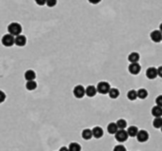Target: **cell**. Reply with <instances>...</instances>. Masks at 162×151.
Masks as SVG:
<instances>
[{
    "label": "cell",
    "mask_w": 162,
    "mask_h": 151,
    "mask_svg": "<svg viewBox=\"0 0 162 151\" xmlns=\"http://www.w3.org/2000/svg\"><path fill=\"white\" fill-rule=\"evenodd\" d=\"M1 43L4 47H8V48L12 47V46L15 45V36H13L10 33H7L2 36Z\"/></svg>",
    "instance_id": "7a4b0ae2"
},
{
    "label": "cell",
    "mask_w": 162,
    "mask_h": 151,
    "mask_svg": "<svg viewBox=\"0 0 162 151\" xmlns=\"http://www.w3.org/2000/svg\"><path fill=\"white\" fill-rule=\"evenodd\" d=\"M152 115H153L154 118L162 117V108L159 107V106H154V107L152 108Z\"/></svg>",
    "instance_id": "2e32d148"
},
{
    "label": "cell",
    "mask_w": 162,
    "mask_h": 151,
    "mask_svg": "<svg viewBox=\"0 0 162 151\" xmlns=\"http://www.w3.org/2000/svg\"><path fill=\"white\" fill-rule=\"evenodd\" d=\"M69 151H81V145L78 143H71L69 145Z\"/></svg>",
    "instance_id": "603a6c76"
},
{
    "label": "cell",
    "mask_w": 162,
    "mask_h": 151,
    "mask_svg": "<svg viewBox=\"0 0 162 151\" xmlns=\"http://www.w3.org/2000/svg\"><path fill=\"white\" fill-rule=\"evenodd\" d=\"M127 98H128L130 101H135V100L138 98V96H137V91L134 90V89L129 90L128 93H127Z\"/></svg>",
    "instance_id": "ffe728a7"
},
{
    "label": "cell",
    "mask_w": 162,
    "mask_h": 151,
    "mask_svg": "<svg viewBox=\"0 0 162 151\" xmlns=\"http://www.w3.org/2000/svg\"><path fill=\"white\" fill-rule=\"evenodd\" d=\"M97 92L98 93H100V94H108L112 88H111V85L108 82L101 81V82H99L97 84Z\"/></svg>",
    "instance_id": "3957f363"
},
{
    "label": "cell",
    "mask_w": 162,
    "mask_h": 151,
    "mask_svg": "<svg viewBox=\"0 0 162 151\" xmlns=\"http://www.w3.org/2000/svg\"><path fill=\"white\" fill-rule=\"evenodd\" d=\"M140 59V55L139 53H131L128 56V60L130 63H138V61H139Z\"/></svg>",
    "instance_id": "9a60e30c"
},
{
    "label": "cell",
    "mask_w": 162,
    "mask_h": 151,
    "mask_svg": "<svg viewBox=\"0 0 162 151\" xmlns=\"http://www.w3.org/2000/svg\"><path fill=\"white\" fill-rule=\"evenodd\" d=\"M97 93V88L95 86H88L86 88V95L90 98L95 97Z\"/></svg>",
    "instance_id": "8fae6325"
},
{
    "label": "cell",
    "mask_w": 162,
    "mask_h": 151,
    "mask_svg": "<svg viewBox=\"0 0 162 151\" xmlns=\"http://www.w3.org/2000/svg\"><path fill=\"white\" fill-rule=\"evenodd\" d=\"M81 135H82V138L84 140H87V141L88 140H91L92 138V130H91L89 128H86V129H84L82 131Z\"/></svg>",
    "instance_id": "ac0fdd59"
},
{
    "label": "cell",
    "mask_w": 162,
    "mask_h": 151,
    "mask_svg": "<svg viewBox=\"0 0 162 151\" xmlns=\"http://www.w3.org/2000/svg\"><path fill=\"white\" fill-rule=\"evenodd\" d=\"M128 70L133 75H137L141 71V66L138 63H131L128 67Z\"/></svg>",
    "instance_id": "8992f818"
},
{
    "label": "cell",
    "mask_w": 162,
    "mask_h": 151,
    "mask_svg": "<svg viewBox=\"0 0 162 151\" xmlns=\"http://www.w3.org/2000/svg\"><path fill=\"white\" fill-rule=\"evenodd\" d=\"M117 124H118V127L119 129H125L127 128L128 123H127V121L125 119H119V120H118Z\"/></svg>",
    "instance_id": "d4e9b609"
},
{
    "label": "cell",
    "mask_w": 162,
    "mask_h": 151,
    "mask_svg": "<svg viewBox=\"0 0 162 151\" xmlns=\"http://www.w3.org/2000/svg\"><path fill=\"white\" fill-rule=\"evenodd\" d=\"M88 1L91 3V4H94V5H97L98 3L101 2V0H88Z\"/></svg>",
    "instance_id": "4dcf8cb0"
},
{
    "label": "cell",
    "mask_w": 162,
    "mask_h": 151,
    "mask_svg": "<svg viewBox=\"0 0 162 151\" xmlns=\"http://www.w3.org/2000/svg\"><path fill=\"white\" fill-rule=\"evenodd\" d=\"M150 38L154 43H159L162 41V33L159 30L153 31L150 34Z\"/></svg>",
    "instance_id": "ba28073f"
},
{
    "label": "cell",
    "mask_w": 162,
    "mask_h": 151,
    "mask_svg": "<svg viewBox=\"0 0 162 151\" xmlns=\"http://www.w3.org/2000/svg\"><path fill=\"white\" fill-rule=\"evenodd\" d=\"M160 129H161V131H162V128H160Z\"/></svg>",
    "instance_id": "e575fe53"
},
{
    "label": "cell",
    "mask_w": 162,
    "mask_h": 151,
    "mask_svg": "<svg viewBox=\"0 0 162 151\" xmlns=\"http://www.w3.org/2000/svg\"><path fill=\"white\" fill-rule=\"evenodd\" d=\"M153 125H154V128H156V129L161 128H162V117L154 118V121H153Z\"/></svg>",
    "instance_id": "44dd1931"
},
{
    "label": "cell",
    "mask_w": 162,
    "mask_h": 151,
    "mask_svg": "<svg viewBox=\"0 0 162 151\" xmlns=\"http://www.w3.org/2000/svg\"><path fill=\"white\" fill-rule=\"evenodd\" d=\"M59 151H69V147H66V146H62V147H60Z\"/></svg>",
    "instance_id": "d6a6232c"
},
{
    "label": "cell",
    "mask_w": 162,
    "mask_h": 151,
    "mask_svg": "<svg viewBox=\"0 0 162 151\" xmlns=\"http://www.w3.org/2000/svg\"><path fill=\"white\" fill-rule=\"evenodd\" d=\"M5 100H6V94H5V92L2 91V90H0V104L3 103Z\"/></svg>",
    "instance_id": "f1b7e54d"
},
{
    "label": "cell",
    "mask_w": 162,
    "mask_h": 151,
    "mask_svg": "<svg viewBox=\"0 0 162 151\" xmlns=\"http://www.w3.org/2000/svg\"><path fill=\"white\" fill-rule=\"evenodd\" d=\"M104 131L102 129V128L100 127H96L92 128V137L96 138V139H100L103 137Z\"/></svg>",
    "instance_id": "7c38bea8"
},
{
    "label": "cell",
    "mask_w": 162,
    "mask_h": 151,
    "mask_svg": "<svg viewBox=\"0 0 162 151\" xmlns=\"http://www.w3.org/2000/svg\"><path fill=\"white\" fill-rule=\"evenodd\" d=\"M161 42H162V41H161Z\"/></svg>",
    "instance_id": "d590c367"
},
{
    "label": "cell",
    "mask_w": 162,
    "mask_h": 151,
    "mask_svg": "<svg viewBox=\"0 0 162 151\" xmlns=\"http://www.w3.org/2000/svg\"><path fill=\"white\" fill-rule=\"evenodd\" d=\"M27 44V38L25 35L20 34L15 36V45L17 47H24Z\"/></svg>",
    "instance_id": "30bf717a"
},
{
    "label": "cell",
    "mask_w": 162,
    "mask_h": 151,
    "mask_svg": "<svg viewBox=\"0 0 162 151\" xmlns=\"http://www.w3.org/2000/svg\"><path fill=\"white\" fill-rule=\"evenodd\" d=\"M159 31L162 33V23H160V25H159Z\"/></svg>",
    "instance_id": "836d02e7"
},
{
    "label": "cell",
    "mask_w": 162,
    "mask_h": 151,
    "mask_svg": "<svg viewBox=\"0 0 162 151\" xmlns=\"http://www.w3.org/2000/svg\"><path fill=\"white\" fill-rule=\"evenodd\" d=\"M155 104H156V106H159V107L162 108V95H159V96L156 97V99H155Z\"/></svg>",
    "instance_id": "83f0119b"
},
{
    "label": "cell",
    "mask_w": 162,
    "mask_h": 151,
    "mask_svg": "<svg viewBox=\"0 0 162 151\" xmlns=\"http://www.w3.org/2000/svg\"><path fill=\"white\" fill-rule=\"evenodd\" d=\"M113 151H127V149L123 144H118L113 147Z\"/></svg>",
    "instance_id": "4316f807"
},
{
    "label": "cell",
    "mask_w": 162,
    "mask_h": 151,
    "mask_svg": "<svg viewBox=\"0 0 162 151\" xmlns=\"http://www.w3.org/2000/svg\"><path fill=\"white\" fill-rule=\"evenodd\" d=\"M146 76L148 79L150 80H154L158 76V73H157V68L154 67H150L147 68L146 70Z\"/></svg>",
    "instance_id": "52a82bcc"
},
{
    "label": "cell",
    "mask_w": 162,
    "mask_h": 151,
    "mask_svg": "<svg viewBox=\"0 0 162 151\" xmlns=\"http://www.w3.org/2000/svg\"><path fill=\"white\" fill-rule=\"evenodd\" d=\"M137 96L139 99L144 100L148 97V91L145 88H139L137 90Z\"/></svg>",
    "instance_id": "7402d4cb"
},
{
    "label": "cell",
    "mask_w": 162,
    "mask_h": 151,
    "mask_svg": "<svg viewBox=\"0 0 162 151\" xmlns=\"http://www.w3.org/2000/svg\"><path fill=\"white\" fill-rule=\"evenodd\" d=\"M114 137H115V140L119 143H124L128 140L129 138V134L127 132V130L125 129H119L117 133L114 134Z\"/></svg>",
    "instance_id": "277c9868"
},
{
    "label": "cell",
    "mask_w": 162,
    "mask_h": 151,
    "mask_svg": "<svg viewBox=\"0 0 162 151\" xmlns=\"http://www.w3.org/2000/svg\"><path fill=\"white\" fill-rule=\"evenodd\" d=\"M36 88H37V84H36V82L34 80V81H27V83H26V88L28 90L32 91V90H34Z\"/></svg>",
    "instance_id": "cb8c5ba5"
},
{
    "label": "cell",
    "mask_w": 162,
    "mask_h": 151,
    "mask_svg": "<svg viewBox=\"0 0 162 151\" xmlns=\"http://www.w3.org/2000/svg\"><path fill=\"white\" fill-rule=\"evenodd\" d=\"M109 96H110V98L111 99H117V98H118V96H119V94H120V92H119V90L118 89V88H112L111 89H110V91H109Z\"/></svg>",
    "instance_id": "d6986e66"
},
{
    "label": "cell",
    "mask_w": 162,
    "mask_h": 151,
    "mask_svg": "<svg viewBox=\"0 0 162 151\" xmlns=\"http://www.w3.org/2000/svg\"><path fill=\"white\" fill-rule=\"evenodd\" d=\"M7 30L10 34L13 36H17V35H20L22 33V26L17 22H13L8 26Z\"/></svg>",
    "instance_id": "6da1fadb"
},
{
    "label": "cell",
    "mask_w": 162,
    "mask_h": 151,
    "mask_svg": "<svg viewBox=\"0 0 162 151\" xmlns=\"http://www.w3.org/2000/svg\"><path fill=\"white\" fill-rule=\"evenodd\" d=\"M73 93H74V95H75L76 98L81 99L86 94V88L83 86H81V85H77V86L75 87V88L73 90Z\"/></svg>",
    "instance_id": "5b68a950"
},
{
    "label": "cell",
    "mask_w": 162,
    "mask_h": 151,
    "mask_svg": "<svg viewBox=\"0 0 162 151\" xmlns=\"http://www.w3.org/2000/svg\"><path fill=\"white\" fill-rule=\"evenodd\" d=\"M35 3L38 5V6H44L46 5V2H47V0H34Z\"/></svg>",
    "instance_id": "f546056e"
},
{
    "label": "cell",
    "mask_w": 162,
    "mask_h": 151,
    "mask_svg": "<svg viewBox=\"0 0 162 151\" xmlns=\"http://www.w3.org/2000/svg\"><path fill=\"white\" fill-rule=\"evenodd\" d=\"M157 73H158V76L160 78H162V66L157 68Z\"/></svg>",
    "instance_id": "1f68e13d"
},
{
    "label": "cell",
    "mask_w": 162,
    "mask_h": 151,
    "mask_svg": "<svg viewBox=\"0 0 162 151\" xmlns=\"http://www.w3.org/2000/svg\"><path fill=\"white\" fill-rule=\"evenodd\" d=\"M107 130H108V132H109L110 134H115V133H117V132L119 130V128H118V127L117 123L112 122V123H110L108 124Z\"/></svg>",
    "instance_id": "4fadbf2b"
},
{
    "label": "cell",
    "mask_w": 162,
    "mask_h": 151,
    "mask_svg": "<svg viewBox=\"0 0 162 151\" xmlns=\"http://www.w3.org/2000/svg\"><path fill=\"white\" fill-rule=\"evenodd\" d=\"M56 4H57V0H47V2H46V5L49 8H54L56 6Z\"/></svg>",
    "instance_id": "484cf974"
},
{
    "label": "cell",
    "mask_w": 162,
    "mask_h": 151,
    "mask_svg": "<svg viewBox=\"0 0 162 151\" xmlns=\"http://www.w3.org/2000/svg\"><path fill=\"white\" fill-rule=\"evenodd\" d=\"M136 139L139 143H145L149 140V133L146 130L141 129L138 131V133L136 135Z\"/></svg>",
    "instance_id": "9c48e42d"
},
{
    "label": "cell",
    "mask_w": 162,
    "mask_h": 151,
    "mask_svg": "<svg viewBox=\"0 0 162 151\" xmlns=\"http://www.w3.org/2000/svg\"><path fill=\"white\" fill-rule=\"evenodd\" d=\"M24 77L27 81H34L36 78V74L33 69H28L24 74Z\"/></svg>",
    "instance_id": "5bb4252c"
},
{
    "label": "cell",
    "mask_w": 162,
    "mask_h": 151,
    "mask_svg": "<svg viewBox=\"0 0 162 151\" xmlns=\"http://www.w3.org/2000/svg\"><path fill=\"white\" fill-rule=\"evenodd\" d=\"M138 131H139V130H138V128L136 127H134V125H131V127H129L128 129H127V132L129 134V137H132V138L136 137Z\"/></svg>",
    "instance_id": "e0dca14e"
}]
</instances>
